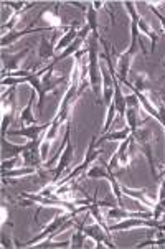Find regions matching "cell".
<instances>
[{
  "instance_id": "obj_1",
  "label": "cell",
  "mask_w": 165,
  "mask_h": 249,
  "mask_svg": "<svg viewBox=\"0 0 165 249\" xmlns=\"http://www.w3.org/2000/svg\"><path fill=\"white\" fill-rule=\"evenodd\" d=\"M53 68L55 65L50 63L48 66H45L43 70H40L38 73H30L25 76L27 78V83L32 84V88L37 91L38 94V112L41 114L43 111V104H45V98L48 92H52L56 89V86L63 81H66V78H53Z\"/></svg>"
},
{
  "instance_id": "obj_2",
  "label": "cell",
  "mask_w": 165,
  "mask_h": 249,
  "mask_svg": "<svg viewBox=\"0 0 165 249\" xmlns=\"http://www.w3.org/2000/svg\"><path fill=\"white\" fill-rule=\"evenodd\" d=\"M74 218H76V214H73L71 212H66V214H61V216L53 218V221L50 223V225L46 226L40 234H37L35 238H32L30 241H27V243H23V244L22 243H20V244L17 243V246H18V248H28V246H37V244L41 243V241H52L55 236L63 233L66 228L76 225Z\"/></svg>"
},
{
  "instance_id": "obj_3",
  "label": "cell",
  "mask_w": 165,
  "mask_h": 249,
  "mask_svg": "<svg viewBox=\"0 0 165 249\" xmlns=\"http://www.w3.org/2000/svg\"><path fill=\"white\" fill-rule=\"evenodd\" d=\"M88 81L92 92H94L96 98H99V91H101V65H99V56H98V40L92 38L90 48H88Z\"/></svg>"
},
{
  "instance_id": "obj_4",
  "label": "cell",
  "mask_w": 165,
  "mask_h": 249,
  "mask_svg": "<svg viewBox=\"0 0 165 249\" xmlns=\"http://www.w3.org/2000/svg\"><path fill=\"white\" fill-rule=\"evenodd\" d=\"M73 152H74V147H73V142H71V125L68 124L66 125V132H65V147H63V154L60 157V162L56 163V167L52 168L53 177H52V180H50L48 183L56 185L58 181H60L63 172L70 167L71 160H73Z\"/></svg>"
},
{
  "instance_id": "obj_5",
  "label": "cell",
  "mask_w": 165,
  "mask_h": 249,
  "mask_svg": "<svg viewBox=\"0 0 165 249\" xmlns=\"http://www.w3.org/2000/svg\"><path fill=\"white\" fill-rule=\"evenodd\" d=\"M96 142H98V137H91L90 147H88L86 157H84L83 163H81V165H78V167H76L74 170L71 172V174L68 175L65 180H60V181H58L56 185H65V183H70V181H73V180L78 178L79 175L86 174V172H88V168L91 167V163L94 162V160H98V157H99V152H101V150L96 149Z\"/></svg>"
},
{
  "instance_id": "obj_6",
  "label": "cell",
  "mask_w": 165,
  "mask_h": 249,
  "mask_svg": "<svg viewBox=\"0 0 165 249\" xmlns=\"http://www.w3.org/2000/svg\"><path fill=\"white\" fill-rule=\"evenodd\" d=\"M134 136L130 134V136L126 139V141L121 142L119 149H117L116 154L112 155V159L109 160V168L111 170H116V168H121V167H128L129 165V160L132 157L134 154Z\"/></svg>"
},
{
  "instance_id": "obj_7",
  "label": "cell",
  "mask_w": 165,
  "mask_h": 249,
  "mask_svg": "<svg viewBox=\"0 0 165 249\" xmlns=\"http://www.w3.org/2000/svg\"><path fill=\"white\" fill-rule=\"evenodd\" d=\"M162 225V221L159 219H142L139 216H132V218H124L121 221L114 223V225L108 226V233H112V231H128V230H132V228H150V230H157V228Z\"/></svg>"
},
{
  "instance_id": "obj_8",
  "label": "cell",
  "mask_w": 165,
  "mask_h": 249,
  "mask_svg": "<svg viewBox=\"0 0 165 249\" xmlns=\"http://www.w3.org/2000/svg\"><path fill=\"white\" fill-rule=\"evenodd\" d=\"M88 177L90 178H108L112 185V192L117 200V205H122V187L119 185V181L116 180V177L112 175V170L108 165H94L88 170Z\"/></svg>"
},
{
  "instance_id": "obj_9",
  "label": "cell",
  "mask_w": 165,
  "mask_h": 249,
  "mask_svg": "<svg viewBox=\"0 0 165 249\" xmlns=\"http://www.w3.org/2000/svg\"><path fill=\"white\" fill-rule=\"evenodd\" d=\"M50 125H52V122H48V124H41V125L30 124V125H25V127H20L18 130H8L7 136L27 137L30 142H38V143H41V142H43V139H45V134L48 132Z\"/></svg>"
},
{
  "instance_id": "obj_10",
  "label": "cell",
  "mask_w": 165,
  "mask_h": 249,
  "mask_svg": "<svg viewBox=\"0 0 165 249\" xmlns=\"http://www.w3.org/2000/svg\"><path fill=\"white\" fill-rule=\"evenodd\" d=\"M134 139L139 141V147L142 149L144 155L147 157V162L150 165V172H152V178L155 181H159V174L157 168H155V162L154 157H152V145H150V130L149 129H139L137 132L134 134Z\"/></svg>"
},
{
  "instance_id": "obj_11",
  "label": "cell",
  "mask_w": 165,
  "mask_h": 249,
  "mask_svg": "<svg viewBox=\"0 0 165 249\" xmlns=\"http://www.w3.org/2000/svg\"><path fill=\"white\" fill-rule=\"evenodd\" d=\"M83 231L88 238H91L92 241L96 243L98 248H116V244L112 243V239L109 238V233L104 226H101L99 223H94V225H90V226H83Z\"/></svg>"
},
{
  "instance_id": "obj_12",
  "label": "cell",
  "mask_w": 165,
  "mask_h": 249,
  "mask_svg": "<svg viewBox=\"0 0 165 249\" xmlns=\"http://www.w3.org/2000/svg\"><path fill=\"white\" fill-rule=\"evenodd\" d=\"M124 5H126V8H128V12H129V15H130V20L135 22V25H137L139 32L144 33V35H146L152 41V53H154L155 43H157V40H159V35L154 30H152L149 25H147L146 20H144L142 17L137 14V10H135V7H134V2H126Z\"/></svg>"
},
{
  "instance_id": "obj_13",
  "label": "cell",
  "mask_w": 165,
  "mask_h": 249,
  "mask_svg": "<svg viewBox=\"0 0 165 249\" xmlns=\"http://www.w3.org/2000/svg\"><path fill=\"white\" fill-rule=\"evenodd\" d=\"M90 30H91V28L88 27V25H84L81 30H79L78 36H76V40L73 41V43L68 46L65 52H61L60 54H56V56H55V60L52 61L53 65H56V63H60L61 60H65V58H68V56H71V54H76L78 52H81L83 45H84V40H86V36H88V33H90Z\"/></svg>"
},
{
  "instance_id": "obj_14",
  "label": "cell",
  "mask_w": 165,
  "mask_h": 249,
  "mask_svg": "<svg viewBox=\"0 0 165 249\" xmlns=\"http://www.w3.org/2000/svg\"><path fill=\"white\" fill-rule=\"evenodd\" d=\"M101 78H103V103L101 104L109 106L114 98V79L109 70L103 68V66H101Z\"/></svg>"
},
{
  "instance_id": "obj_15",
  "label": "cell",
  "mask_w": 165,
  "mask_h": 249,
  "mask_svg": "<svg viewBox=\"0 0 165 249\" xmlns=\"http://www.w3.org/2000/svg\"><path fill=\"white\" fill-rule=\"evenodd\" d=\"M50 30V27H43V28H33V27H28L25 28V30H20V32H8V33H3L2 36V46H8L12 45L15 40H18V38H22L25 35H28V33H40V32H46Z\"/></svg>"
},
{
  "instance_id": "obj_16",
  "label": "cell",
  "mask_w": 165,
  "mask_h": 249,
  "mask_svg": "<svg viewBox=\"0 0 165 249\" xmlns=\"http://www.w3.org/2000/svg\"><path fill=\"white\" fill-rule=\"evenodd\" d=\"M86 18H88V27L91 28L92 35H94L96 40H101L99 36V20H98V10L92 5V2H88V8H86Z\"/></svg>"
},
{
  "instance_id": "obj_17",
  "label": "cell",
  "mask_w": 165,
  "mask_h": 249,
  "mask_svg": "<svg viewBox=\"0 0 165 249\" xmlns=\"http://www.w3.org/2000/svg\"><path fill=\"white\" fill-rule=\"evenodd\" d=\"M30 53V48H25L23 52L14 54V56H5L3 54V66L7 68V73H12V71H17V68L20 66V63L23 61V58Z\"/></svg>"
},
{
  "instance_id": "obj_18",
  "label": "cell",
  "mask_w": 165,
  "mask_h": 249,
  "mask_svg": "<svg viewBox=\"0 0 165 249\" xmlns=\"http://www.w3.org/2000/svg\"><path fill=\"white\" fill-rule=\"evenodd\" d=\"M122 195H128L130 198H134V200L142 201L144 205L149 206L152 210H154V206H155V203H152V200L147 198V190H132L128 187H122Z\"/></svg>"
},
{
  "instance_id": "obj_19",
  "label": "cell",
  "mask_w": 165,
  "mask_h": 249,
  "mask_svg": "<svg viewBox=\"0 0 165 249\" xmlns=\"http://www.w3.org/2000/svg\"><path fill=\"white\" fill-rule=\"evenodd\" d=\"M139 111H141V106H128V111H126V119H128V125L132 136L141 129L139 127Z\"/></svg>"
},
{
  "instance_id": "obj_20",
  "label": "cell",
  "mask_w": 165,
  "mask_h": 249,
  "mask_svg": "<svg viewBox=\"0 0 165 249\" xmlns=\"http://www.w3.org/2000/svg\"><path fill=\"white\" fill-rule=\"evenodd\" d=\"M79 32H76V25H73V27L68 28V32L63 35V38H60L56 43V52H65V50L70 46L73 41L76 40V36H78Z\"/></svg>"
},
{
  "instance_id": "obj_21",
  "label": "cell",
  "mask_w": 165,
  "mask_h": 249,
  "mask_svg": "<svg viewBox=\"0 0 165 249\" xmlns=\"http://www.w3.org/2000/svg\"><path fill=\"white\" fill-rule=\"evenodd\" d=\"M33 99H35V96H30V101H28V104L25 106L23 111H20V125L25 127V125H30V124H35L37 119L33 117V112H32V107H33Z\"/></svg>"
},
{
  "instance_id": "obj_22",
  "label": "cell",
  "mask_w": 165,
  "mask_h": 249,
  "mask_svg": "<svg viewBox=\"0 0 165 249\" xmlns=\"http://www.w3.org/2000/svg\"><path fill=\"white\" fill-rule=\"evenodd\" d=\"M41 18H45L46 22H48V27L50 28H60V15H58V3H56V7L52 8V10H45L43 14H41L40 17H38V20H41Z\"/></svg>"
},
{
  "instance_id": "obj_23",
  "label": "cell",
  "mask_w": 165,
  "mask_h": 249,
  "mask_svg": "<svg viewBox=\"0 0 165 249\" xmlns=\"http://www.w3.org/2000/svg\"><path fill=\"white\" fill-rule=\"evenodd\" d=\"M37 174V168L33 167H20L17 170H2V178H12V177H28V175H35Z\"/></svg>"
},
{
  "instance_id": "obj_24",
  "label": "cell",
  "mask_w": 165,
  "mask_h": 249,
  "mask_svg": "<svg viewBox=\"0 0 165 249\" xmlns=\"http://www.w3.org/2000/svg\"><path fill=\"white\" fill-rule=\"evenodd\" d=\"M130 136V129L129 127H126V129H121V130H116V132H106V134H103L98 141H99V143L101 142H104V141H126Z\"/></svg>"
},
{
  "instance_id": "obj_25",
  "label": "cell",
  "mask_w": 165,
  "mask_h": 249,
  "mask_svg": "<svg viewBox=\"0 0 165 249\" xmlns=\"http://www.w3.org/2000/svg\"><path fill=\"white\" fill-rule=\"evenodd\" d=\"M154 233L157 234V238L154 239H149V241L142 243V244H137L135 248H165V236L160 234V231H155Z\"/></svg>"
},
{
  "instance_id": "obj_26",
  "label": "cell",
  "mask_w": 165,
  "mask_h": 249,
  "mask_svg": "<svg viewBox=\"0 0 165 249\" xmlns=\"http://www.w3.org/2000/svg\"><path fill=\"white\" fill-rule=\"evenodd\" d=\"M14 167H25L22 155H15V157L2 160V170H12Z\"/></svg>"
},
{
  "instance_id": "obj_27",
  "label": "cell",
  "mask_w": 165,
  "mask_h": 249,
  "mask_svg": "<svg viewBox=\"0 0 165 249\" xmlns=\"http://www.w3.org/2000/svg\"><path fill=\"white\" fill-rule=\"evenodd\" d=\"M147 5H149V8L152 12H154L155 14V17H157V18L160 20V23H162V28H165V17L160 14V12L157 10V8H155V3H152V2H147Z\"/></svg>"
},
{
  "instance_id": "obj_28",
  "label": "cell",
  "mask_w": 165,
  "mask_h": 249,
  "mask_svg": "<svg viewBox=\"0 0 165 249\" xmlns=\"http://www.w3.org/2000/svg\"><path fill=\"white\" fill-rule=\"evenodd\" d=\"M157 94H159V101L165 106V89H162V88H160V89H157Z\"/></svg>"
}]
</instances>
